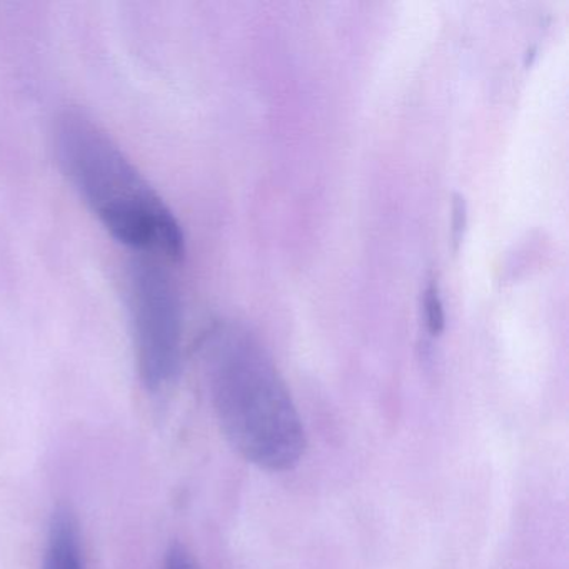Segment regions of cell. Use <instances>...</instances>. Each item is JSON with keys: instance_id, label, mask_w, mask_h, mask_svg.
Listing matches in <instances>:
<instances>
[{"instance_id": "obj_2", "label": "cell", "mask_w": 569, "mask_h": 569, "mask_svg": "<svg viewBox=\"0 0 569 569\" xmlns=\"http://www.w3.org/2000/svg\"><path fill=\"white\" fill-rule=\"evenodd\" d=\"M54 148L66 178L112 238L144 256L184 258L178 219L98 122L64 112L56 122Z\"/></svg>"}, {"instance_id": "obj_3", "label": "cell", "mask_w": 569, "mask_h": 569, "mask_svg": "<svg viewBox=\"0 0 569 569\" xmlns=\"http://www.w3.org/2000/svg\"><path fill=\"white\" fill-rule=\"evenodd\" d=\"M126 298L139 378L149 391H161L181 366L184 318L178 286L161 259L142 254L129 264Z\"/></svg>"}, {"instance_id": "obj_4", "label": "cell", "mask_w": 569, "mask_h": 569, "mask_svg": "<svg viewBox=\"0 0 569 569\" xmlns=\"http://www.w3.org/2000/svg\"><path fill=\"white\" fill-rule=\"evenodd\" d=\"M42 569H84L78 519L68 508L52 515Z\"/></svg>"}, {"instance_id": "obj_5", "label": "cell", "mask_w": 569, "mask_h": 569, "mask_svg": "<svg viewBox=\"0 0 569 569\" xmlns=\"http://www.w3.org/2000/svg\"><path fill=\"white\" fill-rule=\"evenodd\" d=\"M425 315L426 326L432 336H439L445 331L446 315L442 306L441 295H439L438 282L431 281L425 291Z\"/></svg>"}, {"instance_id": "obj_1", "label": "cell", "mask_w": 569, "mask_h": 569, "mask_svg": "<svg viewBox=\"0 0 569 569\" xmlns=\"http://www.w3.org/2000/svg\"><path fill=\"white\" fill-rule=\"evenodd\" d=\"M199 361L222 435L239 456L271 472L289 471L306 451L301 416L258 339L234 322L211 326Z\"/></svg>"}, {"instance_id": "obj_7", "label": "cell", "mask_w": 569, "mask_h": 569, "mask_svg": "<svg viewBox=\"0 0 569 569\" xmlns=\"http://www.w3.org/2000/svg\"><path fill=\"white\" fill-rule=\"evenodd\" d=\"M164 569H198V566L182 546L174 545L166 556Z\"/></svg>"}, {"instance_id": "obj_6", "label": "cell", "mask_w": 569, "mask_h": 569, "mask_svg": "<svg viewBox=\"0 0 569 569\" xmlns=\"http://www.w3.org/2000/svg\"><path fill=\"white\" fill-rule=\"evenodd\" d=\"M466 224H468V204L461 194H455V199H452V241H455L456 248L461 244Z\"/></svg>"}]
</instances>
